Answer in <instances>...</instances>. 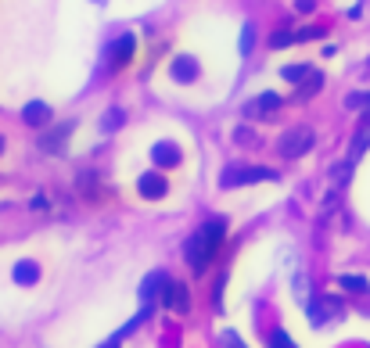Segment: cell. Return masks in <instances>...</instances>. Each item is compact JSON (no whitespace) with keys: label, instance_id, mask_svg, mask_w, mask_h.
<instances>
[{"label":"cell","instance_id":"6da1fadb","mask_svg":"<svg viewBox=\"0 0 370 348\" xmlns=\"http://www.w3.org/2000/svg\"><path fill=\"white\" fill-rule=\"evenodd\" d=\"M133 51H137V36L133 33H122V36H116L105 51H101V76H111V72H119V69H126L133 61Z\"/></svg>","mask_w":370,"mask_h":348},{"label":"cell","instance_id":"7a4b0ae2","mask_svg":"<svg viewBox=\"0 0 370 348\" xmlns=\"http://www.w3.org/2000/svg\"><path fill=\"white\" fill-rule=\"evenodd\" d=\"M273 180H277V172L266 165H227L219 172V187H227V191L248 187V183H273Z\"/></svg>","mask_w":370,"mask_h":348},{"label":"cell","instance_id":"3957f363","mask_svg":"<svg viewBox=\"0 0 370 348\" xmlns=\"http://www.w3.org/2000/svg\"><path fill=\"white\" fill-rule=\"evenodd\" d=\"M313 144H316V137H313L309 126H292V130H284V137L277 140V151L284 158H302L305 151H313Z\"/></svg>","mask_w":370,"mask_h":348},{"label":"cell","instance_id":"277c9868","mask_svg":"<svg viewBox=\"0 0 370 348\" xmlns=\"http://www.w3.org/2000/svg\"><path fill=\"white\" fill-rule=\"evenodd\" d=\"M305 312H309V323L313 327H327L331 320H342V302H338L334 294H320V298H313L309 305H305Z\"/></svg>","mask_w":370,"mask_h":348},{"label":"cell","instance_id":"5b68a950","mask_svg":"<svg viewBox=\"0 0 370 348\" xmlns=\"http://www.w3.org/2000/svg\"><path fill=\"white\" fill-rule=\"evenodd\" d=\"M72 130H76V122L69 119V122H58V126H51L36 144H40V151L43 154H61L65 151V144H69V137H72Z\"/></svg>","mask_w":370,"mask_h":348},{"label":"cell","instance_id":"8992f818","mask_svg":"<svg viewBox=\"0 0 370 348\" xmlns=\"http://www.w3.org/2000/svg\"><path fill=\"white\" fill-rule=\"evenodd\" d=\"M184 259H187V266H191V270H195V273H202L205 266H208V262L216 259L213 251H208V244H205V237H202V230L187 237V244H184Z\"/></svg>","mask_w":370,"mask_h":348},{"label":"cell","instance_id":"52a82bcc","mask_svg":"<svg viewBox=\"0 0 370 348\" xmlns=\"http://www.w3.org/2000/svg\"><path fill=\"white\" fill-rule=\"evenodd\" d=\"M281 104H284V97L281 93H259V97H252L248 104H245V119H270V115H277L281 112Z\"/></svg>","mask_w":370,"mask_h":348},{"label":"cell","instance_id":"ba28073f","mask_svg":"<svg viewBox=\"0 0 370 348\" xmlns=\"http://www.w3.org/2000/svg\"><path fill=\"white\" fill-rule=\"evenodd\" d=\"M166 288H169V277L158 270V273H148L140 283V302L144 305H155V302H162L166 298Z\"/></svg>","mask_w":370,"mask_h":348},{"label":"cell","instance_id":"9c48e42d","mask_svg":"<svg viewBox=\"0 0 370 348\" xmlns=\"http://www.w3.org/2000/svg\"><path fill=\"white\" fill-rule=\"evenodd\" d=\"M169 76L176 79V83H195V79L202 76L198 58H191V54H176V58L169 61Z\"/></svg>","mask_w":370,"mask_h":348},{"label":"cell","instance_id":"30bf717a","mask_svg":"<svg viewBox=\"0 0 370 348\" xmlns=\"http://www.w3.org/2000/svg\"><path fill=\"white\" fill-rule=\"evenodd\" d=\"M151 162L158 169H173V165L184 162V151H180V144H173V140H158V144H151Z\"/></svg>","mask_w":370,"mask_h":348},{"label":"cell","instance_id":"8fae6325","mask_svg":"<svg viewBox=\"0 0 370 348\" xmlns=\"http://www.w3.org/2000/svg\"><path fill=\"white\" fill-rule=\"evenodd\" d=\"M162 305L169 312H191V291H187V283L180 280H169V288H166V298H162Z\"/></svg>","mask_w":370,"mask_h":348},{"label":"cell","instance_id":"7c38bea8","mask_svg":"<svg viewBox=\"0 0 370 348\" xmlns=\"http://www.w3.org/2000/svg\"><path fill=\"white\" fill-rule=\"evenodd\" d=\"M202 237H205V244H208V251H219V244H223V237H227V219L223 216H208L205 223H202Z\"/></svg>","mask_w":370,"mask_h":348},{"label":"cell","instance_id":"4fadbf2b","mask_svg":"<svg viewBox=\"0 0 370 348\" xmlns=\"http://www.w3.org/2000/svg\"><path fill=\"white\" fill-rule=\"evenodd\" d=\"M137 191H140L144 198H148V201H158V198H166L169 183H166L162 172H144V176L137 180Z\"/></svg>","mask_w":370,"mask_h":348},{"label":"cell","instance_id":"5bb4252c","mask_svg":"<svg viewBox=\"0 0 370 348\" xmlns=\"http://www.w3.org/2000/svg\"><path fill=\"white\" fill-rule=\"evenodd\" d=\"M367 148H370V108L360 115V126H356V133H352V144H349V158L356 162Z\"/></svg>","mask_w":370,"mask_h":348},{"label":"cell","instance_id":"9a60e30c","mask_svg":"<svg viewBox=\"0 0 370 348\" xmlns=\"http://www.w3.org/2000/svg\"><path fill=\"white\" fill-rule=\"evenodd\" d=\"M51 104H43V101H29L25 108H22V122L25 126H33V130H43L47 122H51Z\"/></svg>","mask_w":370,"mask_h":348},{"label":"cell","instance_id":"2e32d148","mask_svg":"<svg viewBox=\"0 0 370 348\" xmlns=\"http://www.w3.org/2000/svg\"><path fill=\"white\" fill-rule=\"evenodd\" d=\"M11 280L19 283V288H33V283L40 280V266L33 259H19V262H14V270H11Z\"/></svg>","mask_w":370,"mask_h":348},{"label":"cell","instance_id":"e0dca14e","mask_svg":"<svg viewBox=\"0 0 370 348\" xmlns=\"http://www.w3.org/2000/svg\"><path fill=\"white\" fill-rule=\"evenodd\" d=\"M320 90H324V72H316V69H313V72L295 86V101H309V97H316Z\"/></svg>","mask_w":370,"mask_h":348},{"label":"cell","instance_id":"ac0fdd59","mask_svg":"<svg viewBox=\"0 0 370 348\" xmlns=\"http://www.w3.org/2000/svg\"><path fill=\"white\" fill-rule=\"evenodd\" d=\"M349 180H352V158H349V162H338V165L327 169V183L334 187V191H342Z\"/></svg>","mask_w":370,"mask_h":348},{"label":"cell","instance_id":"d6986e66","mask_svg":"<svg viewBox=\"0 0 370 348\" xmlns=\"http://www.w3.org/2000/svg\"><path fill=\"white\" fill-rule=\"evenodd\" d=\"M338 288H342V291H352V294H367L370 283H367V277H360V273H342V277H338Z\"/></svg>","mask_w":370,"mask_h":348},{"label":"cell","instance_id":"ffe728a7","mask_svg":"<svg viewBox=\"0 0 370 348\" xmlns=\"http://www.w3.org/2000/svg\"><path fill=\"white\" fill-rule=\"evenodd\" d=\"M122 122H126V112H122V108H108V112L101 115V133H116V130H122Z\"/></svg>","mask_w":370,"mask_h":348},{"label":"cell","instance_id":"44dd1931","mask_svg":"<svg viewBox=\"0 0 370 348\" xmlns=\"http://www.w3.org/2000/svg\"><path fill=\"white\" fill-rule=\"evenodd\" d=\"M266 348H298V345H295V338L287 334L284 327H273L270 338H266Z\"/></svg>","mask_w":370,"mask_h":348},{"label":"cell","instance_id":"7402d4cb","mask_svg":"<svg viewBox=\"0 0 370 348\" xmlns=\"http://www.w3.org/2000/svg\"><path fill=\"white\" fill-rule=\"evenodd\" d=\"M252 47H255V25H252V22H245V25H241V43H237V54H241V58H248V54H252Z\"/></svg>","mask_w":370,"mask_h":348},{"label":"cell","instance_id":"603a6c76","mask_svg":"<svg viewBox=\"0 0 370 348\" xmlns=\"http://www.w3.org/2000/svg\"><path fill=\"white\" fill-rule=\"evenodd\" d=\"M309 72H313L309 65H284V69H281V76L287 79V83H295V86H298V83H302V79L309 76Z\"/></svg>","mask_w":370,"mask_h":348},{"label":"cell","instance_id":"cb8c5ba5","mask_svg":"<svg viewBox=\"0 0 370 348\" xmlns=\"http://www.w3.org/2000/svg\"><path fill=\"white\" fill-rule=\"evenodd\" d=\"M292 43H298L295 40V29H277V33L270 36V47H292Z\"/></svg>","mask_w":370,"mask_h":348},{"label":"cell","instance_id":"d4e9b609","mask_svg":"<svg viewBox=\"0 0 370 348\" xmlns=\"http://www.w3.org/2000/svg\"><path fill=\"white\" fill-rule=\"evenodd\" d=\"M219 348H248V345L241 341L237 330H223V334H219Z\"/></svg>","mask_w":370,"mask_h":348},{"label":"cell","instance_id":"484cf974","mask_svg":"<svg viewBox=\"0 0 370 348\" xmlns=\"http://www.w3.org/2000/svg\"><path fill=\"white\" fill-rule=\"evenodd\" d=\"M292 291L298 294V302H302V305H309V283H305V277H302V273L292 280Z\"/></svg>","mask_w":370,"mask_h":348},{"label":"cell","instance_id":"4316f807","mask_svg":"<svg viewBox=\"0 0 370 348\" xmlns=\"http://www.w3.org/2000/svg\"><path fill=\"white\" fill-rule=\"evenodd\" d=\"M345 108H349V112H360V108H370V93H349V97H345Z\"/></svg>","mask_w":370,"mask_h":348},{"label":"cell","instance_id":"83f0119b","mask_svg":"<svg viewBox=\"0 0 370 348\" xmlns=\"http://www.w3.org/2000/svg\"><path fill=\"white\" fill-rule=\"evenodd\" d=\"M320 36H324V29H320V25H302L298 33H295L298 43H305V40H320Z\"/></svg>","mask_w":370,"mask_h":348},{"label":"cell","instance_id":"f1b7e54d","mask_svg":"<svg viewBox=\"0 0 370 348\" xmlns=\"http://www.w3.org/2000/svg\"><path fill=\"white\" fill-rule=\"evenodd\" d=\"M79 191H83V198H94V191H98V176L83 172V176H79Z\"/></svg>","mask_w":370,"mask_h":348},{"label":"cell","instance_id":"f546056e","mask_svg":"<svg viewBox=\"0 0 370 348\" xmlns=\"http://www.w3.org/2000/svg\"><path fill=\"white\" fill-rule=\"evenodd\" d=\"M223 288H227V273L216 277V291H213V305H216V312H223Z\"/></svg>","mask_w":370,"mask_h":348},{"label":"cell","instance_id":"4dcf8cb0","mask_svg":"<svg viewBox=\"0 0 370 348\" xmlns=\"http://www.w3.org/2000/svg\"><path fill=\"white\" fill-rule=\"evenodd\" d=\"M234 140H241V144H255V133L241 126V130H234Z\"/></svg>","mask_w":370,"mask_h":348},{"label":"cell","instance_id":"1f68e13d","mask_svg":"<svg viewBox=\"0 0 370 348\" xmlns=\"http://www.w3.org/2000/svg\"><path fill=\"white\" fill-rule=\"evenodd\" d=\"M313 8H316V0H295V11L298 14H309Z\"/></svg>","mask_w":370,"mask_h":348},{"label":"cell","instance_id":"d6a6232c","mask_svg":"<svg viewBox=\"0 0 370 348\" xmlns=\"http://www.w3.org/2000/svg\"><path fill=\"white\" fill-rule=\"evenodd\" d=\"M122 341H126V338H122L119 330H116V334H111V338H108L105 345H98V348H122Z\"/></svg>","mask_w":370,"mask_h":348},{"label":"cell","instance_id":"836d02e7","mask_svg":"<svg viewBox=\"0 0 370 348\" xmlns=\"http://www.w3.org/2000/svg\"><path fill=\"white\" fill-rule=\"evenodd\" d=\"M0 151H4V140H0Z\"/></svg>","mask_w":370,"mask_h":348}]
</instances>
